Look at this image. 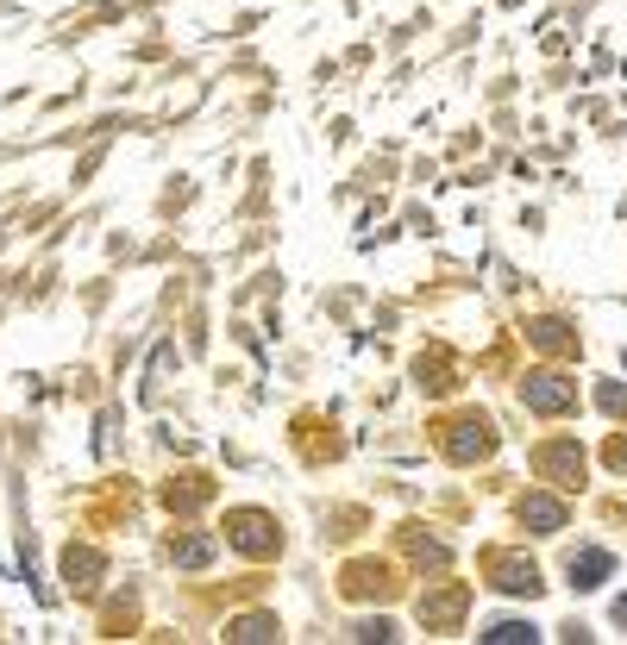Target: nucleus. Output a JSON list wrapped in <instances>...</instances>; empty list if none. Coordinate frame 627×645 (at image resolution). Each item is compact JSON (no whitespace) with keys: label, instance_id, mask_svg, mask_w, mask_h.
<instances>
[{"label":"nucleus","instance_id":"obj_4","mask_svg":"<svg viewBox=\"0 0 627 645\" xmlns=\"http://www.w3.org/2000/svg\"><path fill=\"white\" fill-rule=\"evenodd\" d=\"M527 520H533V527H559V508H552V501H533Z\"/></svg>","mask_w":627,"mask_h":645},{"label":"nucleus","instance_id":"obj_2","mask_svg":"<svg viewBox=\"0 0 627 645\" xmlns=\"http://www.w3.org/2000/svg\"><path fill=\"white\" fill-rule=\"evenodd\" d=\"M483 639H496V645H515V639H533V627H521V620H502V627H490Z\"/></svg>","mask_w":627,"mask_h":645},{"label":"nucleus","instance_id":"obj_5","mask_svg":"<svg viewBox=\"0 0 627 645\" xmlns=\"http://www.w3.org/2000/svg\"><path fill=\"white\" fill-rule=\"evenodd\" d=\"M615 464H627V445H615Z\"/></svg>","mask_w":627,"mask_h":645},{"label":"nucleus","instance_id":"obj_1","mask_svg":"<svg viewBox=\"0 0 627 645\" xmlns=\"http://www.w3.org/2000/svg\"><path fill=\"white\" fill-rule=\"evenodd\" d=\"M602 577H609V552H577L571 558V583L577 589H596Z\"/></svg>","mask_w":627,"mask_h":645},{"label":"nucleus","instance_id":"obj_3","mask_svg":"<svg viewBox=\"0 0 627 645\" xmlns=\"http://www.w3.org/2000/svg\"><path fill=\"white\" fill-rule=\"evenodd\" d=\"M533 401H540V408H559L565 389H552V376H540V382H533Z\"/></svg>","mask_w":627,"mask_h":645}]
</instances>
